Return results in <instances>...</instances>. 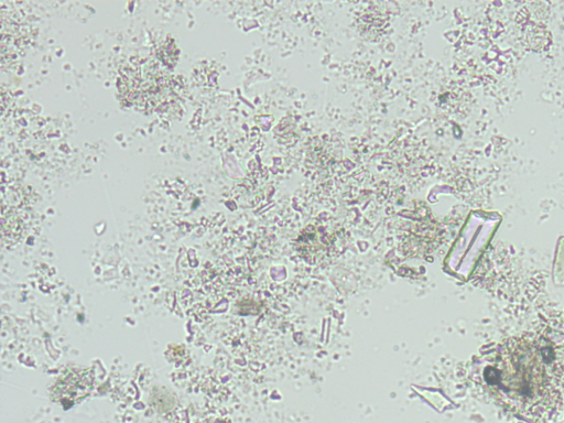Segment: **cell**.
<instances>
[{
	"label": "cell",
	"mask_w": 564,
	"mask_h": 423,
	"mask_svg": "<svg viewBox=\"0 0 564 423\" xmlns=\"http://www.w3.org/2000/svg\"><path fill=\"white\" fill-rule=\"evenodd\" d=\"M91 380L86 370L72 369L53 387V399L64 405H72L90 390Z\"/></svg>",
	"instance_id": "cell-1"
}]
</instances>
